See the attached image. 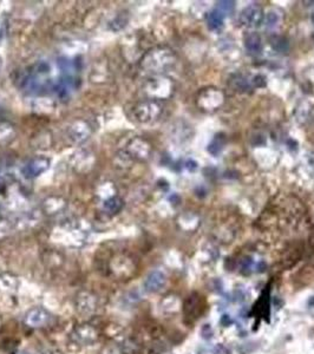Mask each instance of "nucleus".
<instances>
[{"label": "nucleus", "instance_id": "nucleus-1", "mask_svg": "<svg viewBox=\"0 0 314 354\" xmlns=\"http://www.w3.org/2000/svg\"><path fill=\"white\" fill-rule=\"evenodd\" d=\"M176 61L174 51L167 48L155 49L150 51L143 59V67L153 72H162L171 67Z\"/></svg>", "mask_w": 314, "mask_h": 354}, {"label": "nucleus", "instance_id": "nucleus-2", "mask_svg": "<svg viewBox=\"0 0 314 354\" xmlns=\"http://www.w3.org/2000/svg\"><path fill=\"white\" fill-rule=\"evenodd\" d=\"M207 308V303L201 294L194 293L189 294L187 296L185 302L182 306V312H183V321L187 325H194L200 317L203 315Z\"/></svg>", "mask_w": 314, "mask_h": 354}, {"label": "nucleus", "instance_id": "nucleus-3", "mask_svg": "<svg viewBox=\"0 0 314 354\" xmlns=\"http://www.w3.org/2000/svg\"><path fill=\"white\" fill-rule=\"evenodd\" d=\"M225 102V95L222 91L215 88L204 89L197 97V105L200 109L207 113L216 111Z\"/></svg>", "mask_w": 314, "mask_h": 354}, {"label": "nucleus", "instance_id": "nucleus-4", "mask_svg": "<svg viewBox=\"0 0 314 354\" xmlns=\"http://www.w3.org/2000/svg\"><path fill=\"white\" fill-rule=\"evenodd\" d=\"M162 113V105L157 100L150 99L139 103L135 109V116L142 123H150L157 119Z\"/></svg>", "mask_w": 314, "mask_h": 354}, {"label": "nucleus", "instance_id": "nucleus-5", "mask_svg": "<svg viewBox=\"0 0 314 354\" xmlns=\"http://www.w3.org/2000/svg\"><path fill=\"white\" fill-rule=\"evenodd\" d=\"M263 19H265L263 11L258 5L247 6L240 13V23L247 28L259 27L263 23Z\"/></svg>", "mask_w": 314, "mask_h": 354}, {"label": "nucleus", "instance_id": "nucleus-6", "mask_svg": "<svg viewBox=\"0 0 314 354\" xmlns=\"http://www.w3.org/2000/svg\"><path fill=\"white\" fill-rule=\"evenodd\" d=\"M51 321V315L48 310L41 308V307H36L31 309L30 312L25 316V324L30 327H45L46 325L50 324Z\"/></svg>", "mask_w": 314, "mask_h": 354}, {"label": "nucleus", "instance_id": "nucleus-7", "mask_svg": "<svg viewBox=\"0 0 314 354\" xmlns=\"http://www.w3.org/2000/svg\"><path fill=\"white\" fill-rule=\"evenodd\" d=\"M76 307L77 310L83 315H89L95 312L97 307V300L92 294L88 293V292H82L81 294H78L77 299H76Z\"/></svg>", "mask_w": 314, "mask_h": 354}, {"label": "nucleus", "instance_id": "nucleus-8", "mask_svg": "<svg viewBox=\"0 0 314 354\" xmlns=\"http://www.w3.org/2000/svg\"><path fill=\"white\" fill-rule=\"evenodd\" d=\"M165 282H167V277L160 270H154L144 281V290L148 293H157L165 286Z\"/></svg>", "mask_w": 314, "mask_h": 354}, {"label": "nucleus", "instance_id": "nucleus-9", "mask_svg": "<svg viewBox=\"0 0 314 354\" xmlns=\"http://www.w3.org/2000/svg\"><path fill=\"white\" fill-rule=\"evenodd\" d=\"M72 339L79 345H89L96 341L97 333L93 327L89 326V325H83V326H79L74 331Z\"/></svg>", "mask_w": 314, "mask_h": 354}, {"label": "nucleus", "instance_id": "nucleus-10", "mask_svg": "<svg viewBox=\"0 0 314 354\" xmlns=\"http://www.w3.org/2000/svg\"><path fill=\"white\" fill-rule=\"evenodd\" d=\"M49 161L45 158H36V160L31 161L26 167H25L24 174L27 177H33L39 174H42L43 171L48 169Z\"/></svg>", "mask_w": 314, "mask_h": 354}, {"label": "nucleus", "instance_id": "nucleus-11", "mask_svg": "<svg viewBox=\"0 0 314 354\" xmlns=\"http://www.w3.org/2000/svg\"><path fill=\"white\" fill-rule=\"evenodd\" d=\"M245 46L246 50L252 55H258L262 51V41L258 33L248 34L245 39Z\"/></svg>", "mask_w": 314, "mask_h": 354}, {"label": "nucleus", "instance_id": "nucleus-12", "mask_svg": "<svg viewBox=\"0 0 314 354\" xmlns=\"http://www.w3.org/2000/svg\"><path fill=\"white\" fill-rule=\"evenodd\" d=\"M223 19H225V14L216 9L212 11L207 17V25L208 28L212 31H218L223 26Z\"/></svg>", "mask_w": 314, "mask_h": 354}, {"label": "nucleus", "instance_id": "nucleus-13", "mask_svg": "<svg viewBox=\"0 0 314 354\" xmlns=\"http://www.w3.org/2000/svg\"><path fill=\"white\" fill-rule=\"evenodd\" d=\"M141 346L135 339H126L122 345V352L123 354H141Z\"/></svg>", "mask_w": 314, "mask_h": 354}, {"label": "nucleus", "instance_id": "nucleus-14", "mask_svg": "<svg viewBox=\"0 0 314 354\" xmlns=\"http://www.w3.org/2000/svg\"><path fill=\"white\" fill-rule=\"evenodd\" d=\"M223 144H225V139H223V137L222 136H216L215 138L213 139V142L209 144L208 151L211 154L214 155V156H216V155H218L220 151L222 150Z\"/></svg>", "mask_w": 314, "mask_h": 354}, {"label": "nucleus", "instance_id": "nucleus-15", "mask_svg": "<svg viewBox=\"0 0 314 354\" xmlns=\"http://www.w3.org/2000/svg\"><path fill=\"white\" fill-rule=\"evenodd\" d=\"M219 5V11L220 12H222L223 14L225 13H232L234 11V7H235V3L234 2H220L218 3Z\"/></svg>", "mask_w": 314, "mask_h": 354}, {"label": "nucleus", "instance_id": "nucleus-16", "mask_svg": "<svg viewBox=\"0 0 314 354\" xmlns=\"http://www.w3.org/2000/svg\"><path fill=\"white\" fill-rule=\"evenodd\" d=\"M149 354H169V349L164 344L157 342V344H154L151 346V348L149 349Z\"/></svg>", "mask_w": 314, "mask_h": 354}, {"label": "nucleus", "instance_id": "nucleus-17", "mask_svg": "<svg viewBox=\"0 0 314 354\" xmlns=\"http://www.w3.org/2000/svg\"><path fill=\"white\" fill-rule=\"evenodd\" d=\"M256 348H258L256 342H247V344L241 345L240 347L237 348V351H239L241 354H251L252 352H254Z\"/></svg>", "mask_w": 314, "mask_h": 354}, {"label": "nucleus", "instance_id": "nucleus-18", "mask_svg": "<svg viewBox=\"0 0 314 354\" xmlns=\"http://www.w3.org/2000/svg\"><path fill=\"white\" fill-rule=\"evenodd\" d=\"M121 201H118V200H110V201H108L107 203H106V207L107 209L109 211H118L120 210V208H121Z\"/></svg>", "mask_w": 314, "mask_h": 354}, {"label": "nucleus", "instance_id": "nucleus-19", "mask_svg": "<svg viewBox=\"0 0 314 354\" xmlns=\"http://www.w3.org/2000/svg\"><path fill=\"white\" fill-rule=\"evenodd\" d=\"M201 333H202V337H203L204 339H211L212 334H213V331H212L211 326H209V325H204V326L202 327Z\"/></svg>", "mask_w": 314, "mask_h": 354}, {"label": "nucleus", "instance_id": "nucleus-20", "mask_svg": "<svg viewBox=\"0 0 314 354\" xmlns=\"http://www.w3.org/2000/svg\"><path fill=\"white\" fill-rule=\"evenodd\" d=\"M214 353L215 354H229V351H228V348L226 347V346L218 345L214 349Z\"/></svg>", "mask_w": 314, "mask_h": 354}, {"label": "nucleus", "instance_id": "nucleus-21", "mask_svg": "<svg viewBox=\"0 0 314 354\" xmlns=\"http://www.w3.org/2000/svg\"><path fill=\"white\" fill-rule=\"evenodd\" d=\"M41 354H62L57 348H44Z\"/></svg>", "mask_w": 314, "mask_h": 354}, {"label": "nucleus", "instance_id": "nucleus-22", "mask_svg": "<svg viewBox=\"0 0 314 354\" xmlns=\"http://www.w3.org/2000/svg\"><path fill=\"white\" fill-rule=\"evenodd\" d=\"M311 19H312V23H313V25H314V13L312 14V18H311Z\"/></svg>", "mask_w": 314, "mask_h": 354}, {"label": "nucleus", "instance_id": "nucleus-23", "mask_svg": "<svg viewBox=\"0 0 314 354\" xmlns=\"http://www.w3.org/2000/svg\"><path fill=\"white\" fill-rule=\"evenodd\" d=\"M23 354H25V353H23Z\"/></svg>", "mask_w": 314, "mask_h": 354}]
</instances>
